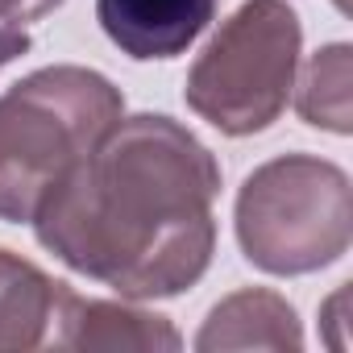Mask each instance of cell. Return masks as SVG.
<instances>
[{
    "mask_svg": "<svg viewBox=\"0 0 353 353\" xmlns=\"http://www.w3.org/2000/svg\"><path fill=\"white\" fill-rule=\"evenodd\" d=\"M233 225L258 270L279 279L324 270L353 241L349 174L316 154L270 158L241 183Z\"/></svg>",
    "mask_w": 353,
    "mask_h": 353,
    "instance_id": "obj_3",
    "label": "cell"
},
{
    "mask_svg": "<svg viewBox=\"0 0 353 353\" xmlns=\"http://www.w3.org/2000/svg\"><path fill=\"white\" fill-rule=\"evenodd\" d=\"M216 196L212 150L179 121L137 112L104 133L30 225L42 250L121 299H170L212 266Z\"/></svg>",
    "mask_w": 353,
    "mask_h": 353,
    "instance_id": "obj_1",
    "label": "cell"
},
{
    "mask_svg": "<svg viewBox=\"0 0 353 353\" xmlns=\"http://www.w3.org/2000/svg\"><path fill=\"white\" fill-rule=\"evenodd\" d=\"M125 117V96L88 67H42L0 96V221L30 225L42 200Z\"/></svg>",
    "mask_w": 353,
    "mask_h": 353,
    "instance_id": "obj_2",
    "label": "cell"
},
{
    "mask_svg": "<svg viewBox=\"0 0 353 353\" xmlns=\"http://www.w3.org/2000/svg\"><path fill=\"white\" fill-rule=\"evenodd\" d=\"M336 9H345V0H336Z\"/></svg>",
    "mask_w": 353,
    "mask_h": 353,
    "instance_id": "obj_12",
    "label": "cell"
},
{
    "mask_svg": "<svg viewBox=\"0 0 353 353\" xmlns=\"http://www.w3.org/2000/svg\"><path fill=\"white\" fill-rule=\"evenodd\" d=\"M63 0H0V26H26L54 13Z\"/></svg>",
    "mask_w": 353,
    "mask_h": 353,
    "instance_id": "obj_10",
    "label": "cell"
},
{
    "mask_svg": "<svg viewBox=\"0 0 353 353\" xmlns=\"http://www.w3.org/2000/svg\"><path fill=\"white\" fill-rule=\"evenodd\" d=\"M303 30L287 0H245L188 71L183 100L229 137L262 133L295 88Z\"/></svg>",
    "mask_w": 353,
    "mask_h": 353,
    "instance_id": "obj_4",
    "label": "cell"
},
{
    "mask_svg": "<svg viewBox=\"0 0 353 353\" xmlns=\"http://www.w3.org/2000/svg\"><path fill=\"white\" fill-rule=\"evenodd\" d=\"M349 83H353V50L345 42H332L316 50L303 67L295 108L307 125L328 129V133H349L353 129V104H349Z\"/></svg>",
    "mask_w": 353,
    "mask_h": 353,
    "instance_id": "obj_9",
    "label": "cell"
},
{
    "mask_svg": "<svg viewBox=\"0 0 353 353\" xmlns=\"http://www.w3.org/2000/svg\"><path fill=\"white\" fill-rule=\"evenodd\" d=\"M26 50H30V34L21 26H0V71L9 63H17Z\"/></svg>",
    "mask_w": 353,
    "mask_h": 353,
    "instance_id": "obj_11",
    "label": "cell"
},
{
    "mask_svg": "<svg viewBox=\"0 0 353 353\" xmlns=\"http://www.w3.org/2000/svg\"><path fill=\"white\" fill-rule=\"evenodd\" d=\"M63 291L67 283L50 279L13 250H0V353L50 345Z\"/></svg>",
    "mask_w": 353,
    "mask_h": 353,
    "instance_id": "obj_8",
    "label": "cell"
},
{
    "mask_svg": "<svg viewBox=\"0 0 353 353\" xmlns=\"http://www.w3.org/2000/svg\"><path fill=\"white\" fill-rule=\"evenodd\" d=\"M50 345L54 349H179L183 336L174 332L166 316L129 303L83 299L67 287Z\"/></svg>",
    "mask_w": 353,
    "mask_h": 353,
    "instance_id": "obj_6",
    "label": "cell"
},
{
    "mask_svg": "<svg viewBox=\"0 0 353 353\" xmlns=\"http://www.w3.org/2000/svg\"><path fill=\"white\" fill-rule=\"evenodd\" d=\"M196 349L200 353H216V349H291V353H299L303 328H299L295 307L283 295L245 287L208 312V320L196 336Z\"/></svg>",
    "mask_w": 353,
    "mask_h": 353,
    "instance_id": "obj_7",
    "label": "cell"
},
{
    "mask_svg": "<svg viewBox=\"0 0 353 353\" xmlns=\"http://www.w3.org/2000/svg\"><path fill=\"white\" fill-rule=\"evenodd\" d=\"M216 17V0H96V21L108 42L137 59L183 54Z\"/></svg>",
    "mask_w": 353,
    "mask_h": 353,
    "instance_id": "obj_5",
    "label": "cell"
}]
</instances>
